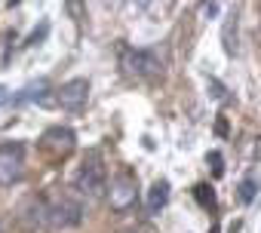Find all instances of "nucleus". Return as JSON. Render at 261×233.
Listing matches in <instances>:
<instances>
[{"mask_svg": "<svg viewBox=\"0 0 261 233\" xmlns=\"http://www.w3.org/2000/svg\"><path fill=\"white\" fill-rule=\"evenodd\" d=\"M46 31H49V25H46V22H43V25H40V31H34V34H31V37H28V46H34V43H37V40H43V37H46Z\"/></svg>", "mask_w": 261, "mask_h": 233, "instance_id": "obj_15", "label": "nucleus"}, {"mask_svg": "<svg viewBox=\"0 0 261 233\" xmlns=\"http://www.w3.org/2000/svg\"><path fill=\"white\" fill-rule=\"evenodd\" d=\"M80 221H83V206L74 196L62 193L59 199L49 202V227L53 230H68V227H77Z\"/></svg>", "mask_w": 261, "mask_h": 233, "instance_id": "obj_5", "label": "nucleus"}, {"mask_svg": "<svg viewBox=\"0 0 261 233\" xmlns=\"http://www.w3.org/2000/svg\"><path fill=\"white\" fill-rule=\"evenodd\" d=\"M139 199V181L133 175V169H120L111 181V190H108V202L114 212H129Z\"/></svg>", "mask_w": 261, "mask_h": 233, "instance_id": "obj_3", "label": "nucleus"}, {"mask_svg": "<svg viewBox=\"0 0 261 233\" xmlns=\"http://www.w3.org/2000/svg\"><path fill=\"white\" fill-rule=\"evenodd\" d=\"M74 141H77L74 129H68V126H49V129L40 135L37 148H40V154H46L53 163H59V160H65V157L74 151Z\"/></svg>", "mask_w": 261, "mask_h": 233, "instance_id": "obj_4", "label": "nucleus"}, {"mask_svg": "<svg viewBox=\"0 0 261 233\" xmlns=\"http://www.w3.org/2000/svg\"><path fill=\"white\" fill-rule=\"evenodd\" d=\"M166 202H169V181L160 178V181H154L151 190H148V212H151V215H160Z\"/></svg>", "mask_w": 261, "mask_h": 233, "instance_id": "obj_9", "label": "nucleus"}, {"mask_svg": "<svg viewBox=\"0 0 261 233\" xmlns=\"http://www.w3.org/2000/svg\"><path fill=\"white\" fill-rule=\"evenodd\" d=\"M19 227L25 233H37V230L49 227V202L43 196H28L19 209Z\"/></svg>", "mask_w": 261, "mask_h": 233, "instance_id": "obj_7", "label": "nucleus"}, {"mask_svg": "<svg viewBox=\"0 0 261 233\" xmlns=\"http://www.w3.org/2000/svg\"><path fill=\"white\" fill-rule=\"evenodd\" d=\"M22 166H25V148L16 141L0 144V181L10 184L22 178Z\"/></svg>", "mask_w": 261, "mask_h": 233, "instance_id": "obj_8", "label": "nucleus"}, {"mask_svg": "<svg viewBox=\"0 0 261 233\" xmlns=\"http://www.w3.org/2000/svg\"><path fill=\"white\" fill-rule=\"evenodd\" d=\"M133 4H136V7H148V4H151V0H133Z\"/></svg>", "mask_w": 261, "mask_h": 233, "instance_id": "obj_18", "label": "nucleus"}, {"mask_svg": "<svg viewBox=\"0 0 261 233\" xmlns=\"http://www.w3.org/2000/svg\"><path fill=\"white\" fill-rule=\"evenodd\" d=\"M68 13L74 16V22H83V16H86L83 7H80V0H68Z\"/></svg>", "mask_w": 261, "mask_h": 233, "instance_id": "obj_14", "label": "nucleus"}, {"mask_svg": "<svg viewBox=\"0 0 261 233\" xmlns=\"http://www.w3.org/2000/svg\"><path fill=\"white\" fill-rule=\"evenodd\" d=\"M206 163L212 166V175H215V178H221V175H224V157H221L218 151H209V157H206Z\"/></svg>", "mask_w": 261, "mask_h": 233, "instance_id": "obj_13", "label": "nucleus"}, {"mask_svg": "<svg viewBox=\"0 0 261 233\" xmlns=\"http://www.w3.org/2000/svg\"><path fill=\"white\" fill-rule=\"evenodd\" d=\"M86 98H89V80L83 77H74L56 89V104L68 113H80L86 107Z\"/></svg>", "mask_w": 261, "mask_h": 233, "instance_id": "obj_6", "label": "nucleus"}, {"mask_svg": "<svg viewBox=\"0 0 261 233\" xmlns=\"http://www.w3.org/2000/svg\"><path fill=\"white\" fill-rule=\"evenodd\" d=\"M194 196H197V202H200L203 209H212V206H215V193H212L209 184H197V187H194Z\"/></svg>", "mask_w": 261, "mask_h": 233, "instance_id": "obj_11", "label": "nucleus"}, {"mask_svg": "<svg viewBox=\"0 0 261 233\" xmlns=\"http://www.w3.org/2000/svg\"><path fill=\"white\" fill-rule=\"evenodd\" d=\"M215 132H218V135H227V120H224V116H218V123H215Z\"/></svg>", "mask_w": 261, "mask_h": 233, "instance_id": "obj_16", "label": "nucleus"}, {"mask_svg": "<svg viewBox=\"0 0 261 233\" xmlns=\"http://www.w3.org/2000/svg\"><path fill=\"white\" fill-rule=\"evenodd\" d=\"M7 98H10V92H7V89H4V86H0V104H4V101H7Z\"/></svg>", "mask_w": 261, "mask_h": 233, "instance_id": "obj_17", "label": "nucleus"}, {"mask_svg": "<svg viewBox=\"0 0 261 233\" xmlns=\"http://www.w3.org/2000/svg\"><path fill=\"white\" fill-rule=\"evenodd\" d=\"M120 68L129 80H139V83H154L163 77V62L151 52V49H129L120 46Z\"/></svg>", "mask_w": 261, "mask_h": 233, "instance_id": "obj_1", "label": "nucleus"}, {"mask_svg": "<svg viewBox=\"0 0 261 233\" xmlns=\"http://www.w3.org/2000/svg\"><path fill=\"white\" fill-rule=\"evenodd\" d=\"M221 40H224V52H227V55H237V13L224 16V31H221Z\"/></svg>", "mask_w": 261, "mask_h": 233, "instance_id": "obj_10", "label": "nucleus"}, {"mask_svg": "<svg viewBox=\"0 0 261 233\" xmlns=\"http://www.w3.org/2000/svg\"><path fill=\"white\" fill-rule=\"evenodd\" d=\"M255 190H258V184H255V178H243L240 181V202H252L255 199Z\"/></svg>", "mask_w": 261, "mask_h": 233, "instance_id": "obj_12", "label": "nucleus"}, {"mask_svg": "<svg viewBox=\"0 0 261 233\" xmlns=\"http://www.w3.org/2000/svg\"><path fill=\"white\" fill-rule=\"evenodd\" d=\"M77 190L89 199H101L108 193V169H105V160L98 151H86L83 157V166L77 169V178H74Z\"/></svg>", "mask_w": 261, "mask_h": 233, "instance_id": "obj_2", "label": "nucleus"}]
</instances>
